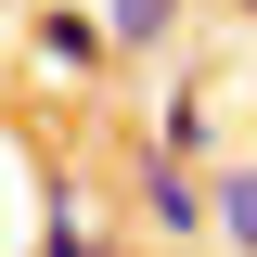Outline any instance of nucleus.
Here are the masks:
<instances>
[{"label": "nucleus", "instance_id": "nucleus-1", "mask_svg": "<svg viewBox=\"0 0 257 257\" xmlns=\"http://www.w3.org/2000/svg\"><path fill=\"white\" fill-rule=\"evenodd\" d=\"M26 52L52 64L64 90H90L103 64H116V52H103V13H77V0H39V13H26Z\"/></svg>", "mask_w": 257, "mask_h": 257}, {"label": "nucleus", "instance_id": "nucleus-2", "mask_svg": "<svg viewBox=\"0 0 257 257\" xmlns=\"http://www.w3.org/2000/svg\"><path fill=\"white\" fill-rule=\"evenodd\" d=\"M128 193H142V219H155L167 244H193V231H206V167H167L155 142H142V167H128Z\"/></svg>", "mask_w": 257, "mask_h": 257}, {"label": "nucleus", "instance_id": "nucleus-3", "mask_svg": "<svg viewBox=\"0 0 257 257\" xmlns=\"http://www.w3.org/2000/svg\"><path fill=\"white\" fill-rule=\"evenodd\" d=\"M193 0H103V52H167Z\"/></svg>", "mask_w": 257, "mask_h": 257}, {"label": "nucleus", "instance_id": "nucleus-4", "mask_svg": "<svg viewBox=\"0 0 257 257\" xmlns=\"http://www.w3.org/2000/svg\"><path fill=\"white\" fill-rule=\"evenodd\" d=\"M206 231H231L257 257V167H206Z\"/></svg>", "mask_w": 257, "mask_h": 257}, {"label": "nucleus", "instance_id": "nucleus-5", "mask_svg": "<svg viewBox=\"0 0 257 257\" xmlns=\"http://www.w3.org/2000/svg\"><path fill=\"white\" fill-rule=\"evenodd\" d=\"M206 128H219V116H206V90H167V128H155V155H167V167H193V155H206Z\"/></svg>", "mask_w": 257, "mask_h": 257}, {"label": "nucleus", "instance_id": "nucleus-6", "mask_svg": "<svg viewBox=\"0 0 257 257\" xmlns=\"http://www.w3.org/2000/svg\"><path fill=\"white\" fill-rule=\"evenodd\" d=\"M39 257H116V244L77 219V193H52V219H39Z\"/></svg>", "mask_w": 257, "mask_h": 257}, {"label": "nucleus", "instance_id": "nucleus-7", "mask_svg": "<svg viewBox=\"0 0 257 257\" xmlns=\"http://www.w3.org/2000/svg\"><path fill=\"white\" fill-rule=\"evenodd\" d=\"M231 13H257V0H231Z\"/></svg>", "mask_w": 257, "mask_h": 257}, {"label": "nucleus", "instance_id": "nucleus-8", "mask_svg": "<svg viewBox=\"0 0 257 257\" xmlns=\"http://www.w3.org/2000/svg\"><path fill=\"white\" fill-rule=\"evenodd\" d=\"M0 13H13V0H0Z\"/></svg>", "mask_w": 257, "mask_h": 257}]
</instances>
